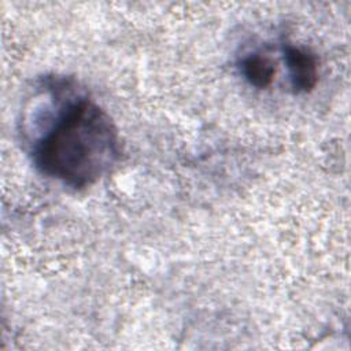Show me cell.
<instances>
[{"label":"cell","instance_id":"obj_1","mask_svg":"<svg viewBox=\"0 0 351 351\" xmlns=\"http://www.w3.org/2000/svg\"><path fill=\"white\" fill-rule=\"evenodd\" d=\"M121 154L118 130L95 101H69L33 145V162L45 176L81 189L106 176Z\"/></svg>","mask_w":351,"mask_h":351},{"label":"cell","instance_id":"obj_2","mask_svg":"<svg viewBox=\"0 0 351 351\" xmlns=\"http://www.w3.org/2000/svg\"><path fill=\"white\" fill-rule=\"evenodd\" d=\"M282 56L293 92H310L318 81V62L315 55L306 48L284 44Z\"/></svg>","mask_w":351,"mask_h":351},{"label":"cell","instance_id":"obj_3","mask_svg":"<svg viewBox=\"0 0 351 351\" xmlns=\"http://www.w3.org/2000/svg\"><path fill=\"white\" fill-rule=\"evenodd\" d=\"M240 70L243 77L255 88H267L276 74V66L273 60L263 53H250L240 62Z\"/></svg>","mask_w":351,"mask_h":351}]
</instances>
